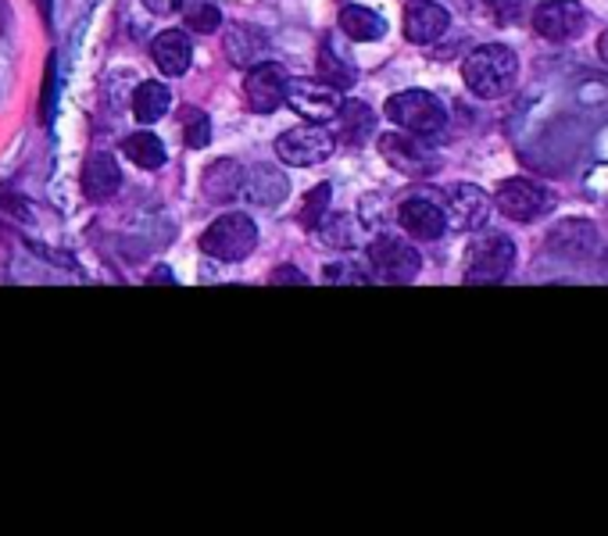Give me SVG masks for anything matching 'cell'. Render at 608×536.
<instances>
[{
    "label": "cell",
    "instance_id": "obj_27",
    "mask_svg": "<svg viewBox=\"0 0 608 536\" xmlns=\"http://www.w3.org/2000/svg\"><path fill=\"white\" fill-rule=\"evenodd\" d=\"M180 125H183V140H186V147H208V140H211V122H208V114L194 108V105H186L180 108Z\"/></svg>",
    "mask_w": 608,
    "mask_h": 536
},
{
    "label": "cell",
    "instance_id": "obj_9",
    "mask_svg": "<svg viewBox=\"0 0 608 536\" xmlns=\"http://www.w3.org/2000/svg\"><path fill=\"white\" fill-rule=\"evenodd\" d=\"M512 265H515V243L501 233H490L469 251L466 283H501L512 272Z\"/></svg>",
    "mask_w": 608,
    "mask_h": 536
},
{
    "label": "cell",
    "instance_id": "obj_18",
    "mask_svg": "<svg viewBox=\"0 0 608 536\" xmlns=\"http://www.w3.org/2000/svg\"><path fill=\"white\" fill-rule=\"evenodd\" d=\"M333 119H337V136L347 147H361V143H369V136L376 133V114L369 105H361V100H340Z\"/></svg>",
    "mask_w": 608,
    "mask_h": 536
},
{
    "label": "cell",
    "instance_id": "obj_31",
    "mask_svg": "<svg viewBox=\"0 0 608 536\" xmlns=\"http://www.w3.org/2000/svg\"><path fill=\"white\" fill-rule=\"evenodd\" d=\"M487 8L498 22H519L530 11V0H487Z\"/></svg>",
    "mask_w": 608,
    "mask_h": 536
},
{
    "label": "cell",
    "instance_id": "obj_30",
    "mask_svg": "<svg viewBox=\"0 0 608 536\" xmlns=\"http://www.w3.org/2000/svg\"><path fill=\"white\" fill-rule=\"evenodd\" d=\"M54 97H57V54H51L47 68H43V97H40V122L43 125L54 122Z\"/></svg>",
    "mask_w": 608,
    "mask_h": 536
},
{
    "label": "cell",
    "instance_id": "obj_14",
    "mask_svg": "<svg viewBox=\"0 0 608 536\" xmlns=\"http://www.w3.org/2000/svg\"><path fill=\"white\" fill-rule=\"evenodd\" d=\"M447 219H452L455 229H462V233H473V229H480L487 222L490 215V197L480 190V186L473 183H458L447 190Z\"/></svg>",
    "mask_w": 608,
    "mask_h": 536
},
{
    "label": "cell",
    "instance_id": "obj_3",
    "mask_svg": "<svg viewBox=\"0 0 608 536\" xmlns=\"http://www.w3.org/2000/svg\"><path fill=\"white\" fill-rule=\"evenodd\" d=\"M254 248H258V229L240 211H229L222 219H215L205 229V237H200V251L215 258V262H243Z\"/></svg>",
    "mask_w": 608,
    "mask_h": 536
},
{
    "label": "cell",
    "instance_id": "obj_5",
    "mask_svg": "<svg viewBox=\"0 0 608 536\" xmlns=\"http://www.w3.org/2000/svg\"><path fill=\"white\" fill-rule=\"evenodd\" d=\"M380 154L390 168L401 172V176H409V179H426L441 168V154L426 147L423 136H412V133L380 136Z\"/></svg>",
    "mask_w": 608,
    "mask_h": 536
},
{
    "label": "cell",
    "instance_id": "obj_8",
    "mask_svg": "<svg viewBox=\"0 0 608 536\" xmlns=\"http://www.w3.org/2000/svg\"><path fill=\"white\" fill-rule=\"evenodd\" d=\"M587 25V8L580 0H541L533 8V29L552 40V43H569L584 33Z\"/></svg>",
    "mask_w": 608,
    "mask_h": 536
},
{
    "label": "cell",
    "instance_id": "obj_7",
    "mask_svg": "<svg viewBox=\"0 0 608 536\" xmlns=\"http://www.w3.org/2000/svg\"><path fill=\"white\" fill-rule=\"evenodd\" d=\"M369 265H372V275L383 283H412L419 269H423V258L412 248V243H404L401 237H376L369 243Z\"/></svg>",
    "mask_w": 608,
    "mask_h": 536
},
{
    "label": "cell",
    "instance_id": "obj_6",
    "mask_svg": "<svg viewBox=\"0 0 608 536\" xmlns=\"http://www.w3.org/2000/svg\"><path fill=\"white\" fill-rule=\"evenodd\" d=\"M337 147V136L329 133L326 122H308V125H297L291 133H283L276 140V154L283 165H294V168H308L326 162Z\"/></svg>",
    "mask_w": 608,
    "mask_h": 536
},
{
    "label": "cell",
    "instance_id": "obj_29",
    "mask_svg": "<svg viewBox=\"0 0 608 536\" xmlns=\"http://www.w3.org/2000/svg\"><path fill=\"white\" fill-rule=\"evenodd\" d=\"M329 197H333V186H329V183L315 186V190H312L308 197H304V208L297 211V222H301L304 229H315L318 222H323L326 208H329Z\"/></svg>",
    "mask_w": 608,
    "mask_h": 536
},
{
    "label": "cell",
    "instance_id": "obj_32",
    "mask_svg": "<svg viewBox=\"0 0 608 536\" xmlns=\"http://www.w3.org/2000/svg\"><path fill=\"white\" fill-rule=\"evenodd\" d=\"M326 280H329V283L347 280V283H355V286H366V283H369V275H366V272H358L355 265L340 262V265H329V269H326Z\"/></svg>",
    "mask_w": 608,
    "mask_h": 536
},
{
    "label": "cell",
    "instance_id": "obj_33",
    "mask_svg": "<svg viewBox=\"0 0 608 536\" xmlns=\"http://www.w3.org/2000/svg\"><path fill=\"white\" fill-rule=\"evenodd\" d=\"M269 283H297V286H308V275H301V272L291 269V265H280L276 272L269 275Z\"/></svg>",
    "mask_w": 608,
    "mask_h": 536
},
{
    "label": "cell",
    "instance_id": "obj_15",
    "mask_svg": "<svg viewBox=\"0 0 608 536\" xmlns=\"http://www.w3.org/2000/svg\"><path fill=\"white\" fill-rule=\"evenodd\" d=\"M447 25H452V14H447L441 4H433V0H412L409 8H404V36L419 47H426V43H437Z\"/></svg>",
    "mask_w": 608,
    "mask_h": 536
},
{
    "label": "cell",
    "instance_id": "obj_34",
    "mask_svg": "<svg viewBox=\"0 0 608 536\" xmlns=\"http://www.w3.org/2000/svg\"><path fill=\"white\" fill-rule=\"evenodd\" d=\"M183 4V0H143V8H148L151 14H172Z\"/></svg>",
    "mask_w": 608,
    "mask_h": 536
},
{
    "label": "cell",
    "instance_id": "obj_1",
    "mask_svg": "<svg viewBox=\"0 0 608 536\" xmlns=\"http://www.w3.org/2000/svg\"><path fill=\"white\" fill-rule=\"evenodd\" d=\"M462 79H466L469 94L480 100H498L504 94H512V86L519 79V57L504 43H484L476 47L466 65H462Z\"/></svg>",
    "mask_w": 608,
    "mask_h": 536
},
{
    "label": "cell",
    "instance_id": "obj_23",
    "mask_svg": "<svg viewBox=\"0 0 608 536\" xmlns=\"http://www.w3.org/2000/svg\"><path fill=\"white\" fill-rule=\"evenodd\" d=\"M169 105H172V90L165 83H140L137 86V94H133V114L143 122V125H154V122H162L165 114H169Z\"/></svg>",
    "mask_w": 608,
    "mask_h": 536
},
{
    "label": "cell",
    "instance_id": "obj_22",
    "mask_svg": "<svg viewBox=\"0 0 608 536\" xmlns=\"http://www.w3.org/2000/svg\"><path fill=\"white\" fill-rule=\"evenodd\" d=\"M340 33L347 40H358V43H372L387 33V22L380 19L376 11L361 8V4H347L340 8Z\"/></svg>",
    "mask_w": 608,
    "mask_h": 536
},
{
    "label": "cell",
    "instance_id": "obj_12",
    "mask_svg": "<svg viewBox=\"0 0 608 536\" xmlns=\"http://www.w3.org/2000/svg\"><path fill=\"white\" fill-rule=\"evenodd\" d=\"M547 251L562 262H587L598 251V229L587 219H566L547 233Z\"/></svg>",
    "mask_w": 608,
    "mask_h": 536
},
{
    "label": "cell",
    "instance_id": "obj_36",
    "mask_svg": "<svg viewBox=\"0 0 608 536\" xmlns=\"http://www.w3.org/2000/svg\"><path fill=\"white\" fill-rule=\"evenodd\" d=\"M598 54H601V62L608 65V29H605V33L598 36Z\"/></svg>",
    "mask_w": 608,
    "mask_h": 536
},
{
    "label": "cell",
    "instance_id": "obj_25",
    "mask_svg": "<svg viewBox=\"0 0 608 536\" xmlns=\"http://www.w3.org/2000/svg\"><path fill=\"white\" fill-rule=\"evenodd\" d=\"M122 151H126L129 162L140 165V168H148V172L165 165V143L158 140L154 133H133V136H126Z\"/></svg>",
    "mask_w": 608,
    "mask_h": 536
},
{
    "label": "cell",
    "instance_id": "obj_4",
    "mask_svg": "<svg viewBox=\"0 0 608 536\" xmlns=\"http://www.w3.org/2000/svg\"><path fill=\"white\" fill-rule=\"evenodd\" d=\"M495 205L512 222H538L555 208V194L538 179H504L495 194Z\"/></svg>",
    "mask_w": 608,
    "mask_h": 536
},
{
    "label": "cell",
    "instance_id": "obj_35",
    "mask_svg": "<svg viewBox=\"0 0 608 536\" xmlns=\"http://www.w3.org/2000/svg\"><path fill=\"white\" fill-rule=\"evenodd\" d=\"M36 11H40L43 25H54V0H36Z\"/></svg>",
    "mask_w": 608,
    "mask_h": 536
},
{
    "label": "cell",
    "instance_id": "obj_11",
    "mask_svg": "<svg viewBox=\"0 0 608 536\" xmlns=\"http://www.w3.org/2000/svg\"><path fill=\"white\" fill-rule=\"evenodd\" d=\"M286 94V68L276 62H258L248 79H243V97H248V108L258 114H272L283 105Z\"/></svg>",
    "mask_w": 608,
    "mask_h": 536
},
{
    "label": "cell",
    "instance_id": "obj_24",
    "mask_svg": "<svg viewBox=\"0 0 608 536\" xmlns=\"http://www.w3.org/2000/svg\"><path fill=\"white\" fill-rule=\"evenodd\" d=\"M226 54H229V62L240 65V68L258 65L265 54V36L251 25H234L226 33Z\"/></svg>",
    "mask_w": 608,
    "mask_h": 536
},
{
    "label": "cell",
    "instance_id": "obj_10",
    "mask_svg": "<svg viewBox=\"0 0 608 536\" xmlns=\"http://www.w3.org/2000/svg\"><path fill=\"white\" fill-rule=\"evenodd\" d=\"M283 105H291L308 122H329L340 108V90L323 79H286Z\"/></svg>",
    "mask_w": 608,
    "mask_h": 536
},
{
    "label": "cell",
    "instance_id": "obj_21",
    "mask_svg": "<svg viewBox=\"0 0 608 536\" xmlns=\"http://www.w3.org/2000/svg\"><path fill=\"white\" fill-rule=\"evenodd\" d=\"M243 194H248L254 205H265V208H272V205H280V200L286 197V190H291V183H286V176L283 172H276L272 165H258V168H251L248 176H243V186H240Z\"/></svg>",
    "mask_w": 608,
    "mask_h": 536
},
{
    "label": "cell",
    "instance_id": "obj_28",
    "mask_svg": "<svg viewBox=\"0 0 608 536\" xmlns=\"http://www.w3.org/2000/svg\"><path fill=\"white\" fill-rule=\"evenodd\" d=\"M318 237H323V243H329V248L337 251H347L355 243V219H347V215H333V219L318 222Z\"/></svg>",
    "mask_w": 608,
    "mask_h": 536
},
{
    "label": "cell",
    "instance_id": "obj_13",
    "mask_svg": "<svg viewBox=\"0 0 608 536\" xmlns=\"http://www.w3.org/2000/svg\"><path fill=\"white\" fill-rule=\"evenodd\" d=\"M398 222H401L404 233L415 237V240H441L444 229H447V211L433 197H419L415 194L409 200H401Z\"/></svg>",
    "mask_w": 608,
    "mask_h": 536
},
{
    "label": "cell",
    "instance_id": "obj_26",
    "mask_svg": "<svg viewBox=\"0 0 608 536\" xmlns=\"http://www.w3.org/2000/svg\"><path fill=\"white\" fill-rule=\"evenodd\" d=\"M183 22L186 29H194V33L208 36V33H219L222 25V11L211 4V0H183Z\"/></svg>",
    "mask_w": 608,
    "mask_h": 536
},
{
    "label": "cell",
    "instance_id": "obj_19",
    "mask_svg": "<svg viewBox=\"0 0 608 536\" xmlns=\"http://www.w3.org/2000/svg\"><path fill=\"white\" fill-rule=\"evenodd\" d=\"M318 79L329 83L333 90H344V86H355L358 79V68L347 62V54L340 51V29L329 33L318 47Z\"/></svg>",
    "mask_w": 608,
    "mask_h": 536
},
{
    "label": "cell",
    "instance_id": "obj_17",
    "mask_svg": "<svg viewBox=\"0 0 608 536\" xmlns=\"http://www.w3.org/2000/svg\"><path fill=\"white\" fill-rule=\"evenodd\" d=\"M151 57H154V65L162 68V76H172V79L183 76L194 57L191 36L180 33V29H169V33H162L151 43Z\"/></svg>",
    "mask_w": 608,
    "mask_h": 536
},
{
    "label": "cell",
    "instance_id": "obj_16",
    "mask_svg": "<svg viewBox=\"0 0 608 536\" xmlns=\"http://www.w3.org/2000/svg\"><path fill=\"white\" fill-rule=\"evenodd\" d=\"M119 186H122V172H119V162H115L111 154L105 151H97L86 157V165H83V194L90 197V200H108L119 194Z\"/></svg>",
    "mask_w": 608,
    "mask_h": 536
},
{
    "label": "cell",
    "instance_id": "obj_2",
    "mask_svg": "<svg viewBox=\"0 0 608 536\" xmlns=\"http://www.w3.org/2000/svg\"><path fill=\"white\" fill-rule=\"evenodd\" d=\"M383 114L401 129V133H412V136H423V140L444 133V125H447L444 105L433 94H426V90L394 94V97L387 100Z\"/></svg>",
    "mask_w": 608,
    "mask_h": 536
},
{
    "label": "cell",
    "instance_id": "obj_20",
    "mask_svg": "<svg viewBox=\"0 0 608 536\" xmlns=\"http://www.w3.org/2000/svg\"><path fill=\"white\" fill-rule=\"evenodd\" d=\"M243 186V168L234 157H219L205 176H200V194H205L211 205H226V200H234Z\"/></svg>",
    "mask_w": 608,
    "mask_h": 536
}]
</instances>
